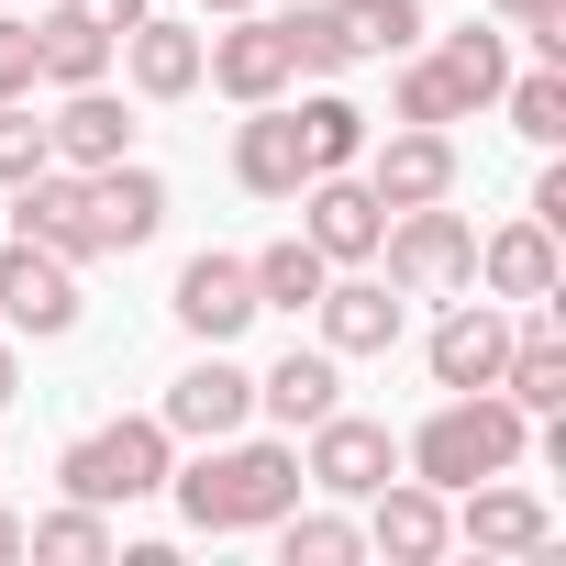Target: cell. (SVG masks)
<instances>
[{
  "label": "cell",
  "mask_w": 566,
  "mask_h": 566,
  "mask_svg": "<svg viewBox=\"0 0 566 566\" xmlns=\"http://www.w3.org/2000/svg\"><path fill=\"white\" fill-rule=\"evenodd\" d=\"M167 489H178L189 533H266L312 478H301V444H244V433H222V444H200V467H167Z\"/></svg>",
  "instance_id": "6da1fadb"
},
{
  "label": "cell",
  "mask_w": 566,
  "mask_h": 566,
  "mask_svg": "<svg viewBox=\"0 0 566 566\" xmlns=\"http://www.w3.org/2000/svg\"><path fill=\"white\" fill-rule=\"evenodd\" d=\"M522 444H533V411H522V400H500V389H455V400L400 444V467H411L422 489H478V478H511Z\"/></svg>",
  "instance_id": "7a4b0ae2"
},
{
  "label": "cell",
  "mask_w": 566,
  "mask_h": 566,
  "mask_svg": "<svg viewBox=\"0 0 566 566\" xmlns=\"http://www.w3.org/2000/svg\"><path fill=\"white\" fill-rule=\"evenodd\" d=\"M167 422H101V433H78L67 455H56V478H67V500H90V511H123V500H156L167 489Z\"/></svg>",
  "instance_id": "3957f363"
},
{
  "label": "cell",
  "mask_w": 566,
  "mask_h": 566,
  "mask_svg": "<svg viewBox=\"0 0 566 566\" xmlns=\"http://www.w3.org/2000/svg\"><path fill=\"white\" fill-rule=\"evenodd\" d=\"M378 255H389V290H478V233H467V211H444V200H411V211H389V233H378Z\"/></svg>",
  "instance_id": "277c9868"
},
{
  "label": "cell",
  "mask_w": 566,
  "mask_h": 566,
  "mask_svg": "<svg viewBox=\"0 0 566 566\" xmlns=\"http://www.w3.org/2000/svg\"><path fill=\"white\" fill-rule=\"evenodd\" d=\"M290 200H301V233H312L334 266H367V255H378V233H389V200H378L356 167H323V178H301Z\"/></svg>",
  "instance_id": "5b68a950"
},
{
  "label": "cell",
  "mask_w": 566,
  "mask_h": 566,
  "mask_svg": "<svg viewBox=\"0 0 566 566\" xmlns=\"http://www.w3.org/2000/svg\"><path fill=\"white\" fill-rule=\"evenodd\" d=\"M301 478L312 489H334V500H367L378 478H400V444H389V422H367V411H323L312 422V455H301Z\"/></svg>",
  "instance_id": "8992f818"
},
{
  "label": "cell",
  "mask_w": 566,
  "mask_h": 566,
  "mask_svg": "<svg viewBox=\"0 0 566 566\" xmlns=\"http://www.w3.org/2000/svg\"><path fill=\"white\" fill-rule=\"evenodd\" d=\"M200 78H211L222 101H244V112H255V101H290V78H301V67H290V34H277L266 12H244L233 34H200Z\"/></svg>",
  "instance_id": "52a82bcc"
},
{
  "label": "cell",
  "mask_w": 566,
  "mask_h": 566,
  "mask_svg": "<svg viewBox=\"0 0 566 566\" xmlns=\"http://www.w3.org/2000/svg\"><path fill=\"white\" fill-rule=\"evenodd\" d=\"M0 323L12 334H67L78 323V266L34 233H12V255H0Z\"/></svg>",
  "instance_id": "ba28073f"
},
{
  "label": "cell",
  "mask_w": 566,
  "mask_h": 566,
  "mask_svg": "<svg viewBox=\"0 0 566 566\" xmlns=\"http://www.w3.org/2000/svg\"><path fill=\"white\" fill-rule=\"evenodd\" d=\"M156 422H167V433H189V444H222V433H244V422H255V378L211 345L200 367H178V378H167V411H156Z\"/></svg>",
  "instance_id": "9c48e42d"
},
{
  "label": "cell",
  "mask_w": 566,
  "mask_h": 566,
  "mask_svg": "<svg viewBox=\"0 0 566 566\" xmlns=\"http://www.w3.org/2000/svg\"><path fill=\"white\" fill-rule=\"evenodd\" d=\"M356 167H367V189H378L389 211H411V200H455V134H444V123H400V134L367 145Z\"/></svg>",
  "instance_id": "30bf717a"
},
{
  "label": "cell",
  "mask_w": 566,
  "mask_h": 566,
  "mask_svg": "<svg viewBox=\"0 0 566 566\" xmlns=\"http://www.w3.org/2000/svg\"><path fill=\"white\" fill-rule=\"evenodd\" d=\"M367 544H378L389 566H433V555L455 544L444 489H422V478H378V489H367Z\"/></svg>",
  "instance_id": "8fae6325"
},
{
  "label": "cell",
  "mask_w": 566,
  "mask_h": 566,
  "mask_svg": "<svg viewBox=\"0 0 566 566\" xmlns=\"http://www.w3.org/2000/svg\"><path fill=\"white\" fill-rule=\"evenodd\" d=\"M12 233L56 244L67 266H78V255H101V222H90V178H78V167H34V178L12 189Z\"/></svg>",
  "instance_id": "7c38bea8"
},
{
  "label": "cell",
  "mask_w": 566,
  "mask_h": 566,
  "mask_svg": "<svg viewBox=\"0 0 566 566\" xmlns=\"http://www.w3.org/2000/svg\"><path fill=\"white\" fill-rule=\"evenodd\" d=\"M167 312H178L200 345H233V334L255 323V266H244V255H189V266H178V301H167Z\"/></svg>",
  "instance_id": "4fadbf2b"
},
{
  "label": "cell",
  "mask_w": 566,
  "mask_h": 566,
  "mask_svg": "<svg viewBox=\"0 0 566 566\" xmlns=\"http://www.w3.org/2000/svg\"><path fill=\"white\" fill-rule=\"evenodd\" d=\"M90 222H101V255L156 244V222H167V178H156V167H134V156L90 167Z\"/></svg>",
  "instance_id": "5bb4252c"
},
{
  "label": "cell",
  "mask_w": 566,
  "mask_h": 566,
  "mask_svg": "<svg viewBox=\"0 0 566 566\" xmlns=\"http://www.w3.org/2000/svg\"><path fill=\"white\" fill-rule=\"evenodd\" d=\"M500 356H511V312L500 301H455L433 323V389H500Z\"/></svg>",
  "instance_id": "9a60e30c"
},
{
  "label": "cell",
  "mask_w": 566,
  "mask_h": 566,
  "mask_svg": "<svg viewBox=\"0 0 566 566\" xmlns=\"http://www.w3.org/2000/svg\"><path fill=\"white\" fill-rule=\"evenodd\" d=\"M467 511H455V533L478 544V555H544L555 544V511L533 500V489H511V478H478V489H455Z\"/></svg>",
  "instance_id": "2e32d148"
},
{
  "label": "cell",
  "mask_w": 566,
  "mask_h": 566,
  "mask_svg": "<svg viewBox=\"0 0 566 566\" xmlns=\"http://www.w3.org/2000/svg\"><path fill=\"white\" fill-rule=\"evenodd\" d=\"M345 400V378H334V345H290L266 378H255V411L277 422V433H312L323 411Z\"/></svg>",
  "instance_id": "e0dca14e"
},
{
  "label": "cell",
  "mask_w": 566,
  "mask_h": 566,
  "mask_svg": "<svg viewBox=\"0 0 566 566\" xmlns=\"http://www.w3.org/2000/svg\"><path fill=\"white\" fill-rule=\"evenodd\" d=\"M323 345L334 356H389L400 345V301H389V277H323Z\"/></svg>",
  "instance_id": "ac0fdd59"
},
{
  "label": "cell",
  "mask_w": 566,
  "mask_h": 566,
  "mask_svg": "<svg viewBox=\"0 0 566 566\" xmlns=\"http://www.w3.org/2000/svg\"><path fill=\"white\" fill-rule=\"evenodd\" d=\"M233 178H244L255 200H290V189L312 178V156H301V112H277V101H255V123L233 134Z\"/></svg>",
  "instance_id": "d6986e66"
},
{
  "label": "cell",
  "mask_w": 566,
  "mask_h": 566,
  "mask_svg": "<svg viewBox=\"0 0 566 566\" xmlns=\"http://www.w3.org/2000/svg\"><path fill=\"white\" fill-rule=\"evenodd\" d=\"M478 277H489V301H555V222H500L478 244Z\"/></svg>",
  "instance_id": "ffe728a7"
},
{
  "label": "cell",
  "mask_w": 566,
  "mask_h": 566,
  "mask_svg": "<svg viewBox=\"0 0 566 566\" xmlns=\"http://www.w3.org/2000/svg\"><path fill=\"white\" fill-rule=\"evenodd\" d=\"M45 145H56V167H78V178H90V167H112V156L134 145V123H123V101L90 78V90H67V112L45 123Z\"/></svg>",
  "instance_id": "44dd1931"
},
{
  "label": "cell",
  "mask_w": 566,
  "mask_h": 566,
  "mask_svg": "<svg viewBox=\"0 0 566 566\" xmlns=\"http://www.w3.org/2000/svg\"><path fill=\"white\" fill-rule=\"evenodd\" d=\"M123 67H134V90H145V101H189V90H200V34L145 12V23L123 34Z\"/></svg>",
  "instance_id": "7402d4cb"
},
{
  "label": "cell",
  "mask_w": 566,
  "mask_h": 566,
  "mask_svg": "<svg viewBox=\"0 0 566 566\" xmlns=\"http://www.w3.org/2000/svg\"><path fill=\"white\" fill-rule=\"evenodd\" d=\"M34 78H56V90L112 78V34H101L90 12H45V23H34Z\"/></svg>",
  "instance_id": "603a6c76"
},
{
  "label": "cell",
  "mask_w": 566,
  "mask_h": 566,
  "mask_svg": "<svg viewBox=\"0 0 566 566\" xmlns=\"http://www.w3.org/2000/svg\"><path fill=\"white\" fill-rule=\"evenodd\" d=\"M500 400H522V411H566V345H555V323H522L511 334V356H500Z\"/></svg>",
  "instance_id": "cb8c5ba5"
},
{
  "label": "cell",
  "mask_w": 566,
  "mask_h": 566,
  "mask_svg": "<svg viewBox=\"0 0 566 566\" xmlns=\"http://www.w3.org/2000/svg\"><path fill=\"white\" fill-rule=\"evenodd\" d=\"M244 266H255V312H312V301H323V277H334V255H323L312 233L266 244V255H244Z\"/></svg>",
  "instance_id": "d4e9b609"
},
{
  "label": "cell",
  "mask_w": 566,
  "mask_h": 566,
  "mask_svg": "<svg viewBox=\"0 0 566 566\" xmlns=\"http://www.w3.org/2000/svg\"><path fill=\"white\" fill-rule=\"evenodd\" d=\"M266 533H277V555H290V566H356V555H367V522H345V511H301V500L277 511Z\"/></svg>",
  "instance_id": "484cf974"
},
{
  "label": "cell",
  "mask_w": 566,
  "mask_h": 566,
  "mask_svg": "<svg viewBox=\"0 0 566 566\" xmlns=\"http://www.w3.org/2000/svg\"><path fill=\"white\" fill-rule=\"evenodd\" d=\"M433 67H444V90H455L467 112H489V101H500V78H511V45H500L489 23H467V34H444V45H433Z\"/></svg>",
  "instance_id": "4316f807"
},
{
  "label": "cell",
  "mask_w": 566,
  "mask_h": 566,
  "mask_svg": "<svg viewBox=\"0 0 566 566\" xmlns=\"http://www.w3.org/2000/svg\"><path fill=\"white\" fill-rule=\"evenodd\" d=\"M345 56H411L422 45V0H334Z\"/></svg>",
  "instance_id": "83f0119b"
},
{
  "label": "cell",
  "mask_w": 566,
  "mask_h": 566,
  "mask_svg": "<svg viewBox=\"0 0 566 566\" xmlns=\"http://www.w3.org/2000/svg\"><path fill=\"white\" fill-rule=\"evenodd\" d=\"M500 112H511L522 145H566V67L544 56L533 78H500Z\"/></svg>",
  "instance_id": "f1b7e54d"
},
{
  "label": "cell",
  "mask_w": 566,
  "mask_h": 566,
  "mask_svg": "<svg viewBox=\"0 0 566 566\" xmlns=\"http://www.w3.org/2000/svg\"><path fill=\"white\" fill-rule=\"evenodd\" d=\"M23 555H45V566H101V555H112V522H101L90 500H67V511L23 522Z\"/></svg>",
  "instance_id": "f546056e"
},
{
  "label": "cell",
  "mask_w": 566,
  "mask_h": 566,
  "mask_svg": "<svg viewBox=\"0 0 566 566\" xmlns=\"http://www.w3.org/2000/svg\"><path fill=\"white\" fill-rule=\"evenodd\" d=\"M301 156H312V178H323V167H356V156H367V112L334 101V90L301 101Z\"/></svg>",
  "instance_id": "4dcf8cb0"
},
{
  "label": "cell",
  "mask_w": 566,
  "mask_h": 566,
  "mask_svg": "<svg viewBox=\"0 0 566 566\" xmlns=\"http://www.w3.org/2000/svg\"><path fill=\"white\" fill-rule=\"evenodd\" d=\"M277 34H290V67H301V78H345V67H356L345 34H334V12H277Z\"/></svg>",
  "instance_id": "1f68e13d"
},
{
  "label": "cell",
  "mask_w": 566,
  "mask_h": 566,
  "mask_svg": "<svg viewBox=\"0 0 566 566\" xmlns=\"http://www.w3.org/2000/svg\"><path fill=\"white\" fill-rule=\"evenodd\" d=\"M34 167H56V145H45V123H34L23 101H0V189H23Z\"/></svg>",
  "instance_id": "d6a6232c"
},
{
  "label": "cell",
  "mask_w": 566,
  "mask_h": 566,
  "mask_svg": "<svg viewBox=\"0 0 566 566\" xmlns=\"http://www.w3.org/2000/svg\"><path fill=\"white\" fill-rule=\"evenodd\" d=\"M400 123H467V101L444 90V67H433V56H411V67H400Z\"/></svg>",
  "instance_id": "836d02e7"
},
{
  "label": "cell",
  "mask_w": 566,
  "mask_h": 566,
  "mask_svg": "<svg viewBox=\"0 0 566 566\" xmlns=\"http://www.w3.org/2000/svg\"><path fill=\"white\" fill-rule=\"evenodd\" d=\"M0 101H34V23H0Z\"/></svg>",
  "instance_id": "e575fe53"
},
{
  "label": "cell",
  "mask_w": 566,
  "mask_h": 566,
  "mask_svg": "<svg viewBox=\"0 0 566 566\" xmlns=\"http://www.w3.org/2000/svg\"><path fill=\"white\" fill-rule=\"evenodd\" d=\"M67 12H90V23H101V34H112V45H123V34H134V23H145V0H67Z\"/></svg>",
  "instance_id": "d590c367"
},
{
  "label": "cell",
  "mask_w": 566,
  "mask_h": 566,
  "mask_svg": "<svg viewBox=\"0 0 566 566\" xmlns=\"http://www.w3.org/2000/svg\"><path fill=\"white\" fill-rule=\"evenodd\" d=\"M12 400H23V356H12V345H0V411H12Z\"/></svg>",
  "instance_id": "8d00e7d4"
},
{
  "label": "cell",
  "mask_w": 566,
  "mask_h": 566,
  "mask_svg": "<svg viewBox=\"0 0 566 566\" xmlns=\"http://www.w3.org/2000/svg\"><path fill=\"white\" fill-rule=\"evenodd\" d=\"M12 555H23V522H12V511H0V566H12Z\"/></svg>",
  "instance_id": "74e56055"
},
{
  "label": "cell",
  "mask_w": 566,
  "mask_h": 566,
  "mask_svg": "<svg viewBox=\"0 0 566 566\" xmlns=\"http://www.w3.org/2000/svg\"><path fill=\"white\" fill-rule=\"evenodd\" d=\"M200 12H255V0H200Z\"/></svg>",
  "instance_id": "f35d334b"
}]
</instances>
